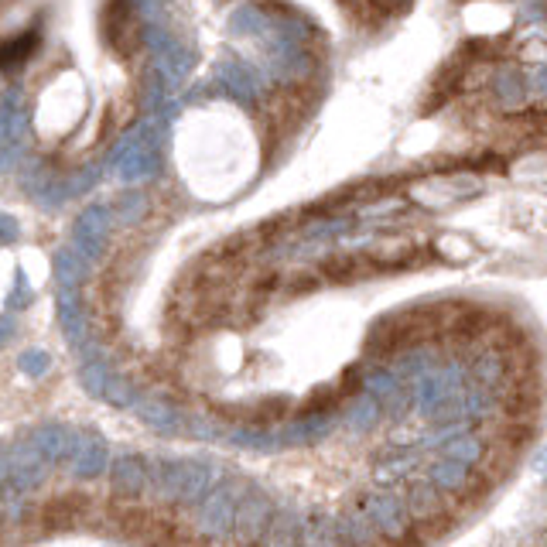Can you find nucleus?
Segmentation results:
<instances>
[{
	"label": "nucleus",
	"instance_id": "obj_3",
	"mask_svg": "<svg viewBox=\"0 0 547 547\" xmlns=\"http://www.w3.org/2000/svg\"><path fill=\"white\" fill-rule=\"evenodd\" d=\"M441 458H451V462L472 469L486 458V441L475 431H451L441 438Z\"/></svg>",
	"mask_w": 547,
	"mask_h": 547
},
{
	"label": "nucleus",
	"instance_id": "obj_7",
	"mask_svg": "<svg viewBox=\"0 0 547 547\" xmlns=\"http://www.w3.org/2000/svg\"><path fill=\"white\" fill-rule=\"evenodd\" d=\"M541 79H544V82H541V86H544V89H547V69H544V72H541Z\"/></svg>",
	"mask_w": 547,
	"mask_h": 547
},
{
	"label": "nucleus",
	"instance_id": "obj_2",
	"mask_svg": "<svg viewBox=\"0 0 547 547\" xmlns=\"http://www.w3.org/2000/svg\"><path fill=\"white\" fill-rule=\"evenodd\" d=\"M466 376H469L472 387H483V390H492V393H503L507 387V363H503V356L500 352H483V356H475L469 366H466Z\"/></svg>",
	"mask_w": 547,
	"mask_h": 547
},
{
	"label": "nucleus",
	"instance_id": "obj_6",
	"mask_svg": "<svg viewBox=\"0 0 547 547\" xmlns=\"http://www.w3.org/2000/svg\"><path fill=\"white\" fill-rule=\"evenodd\" d=\"M496 93H500L503 106H517V103H524V96H527V79L520 76L517 69H503L496 76Z\"/></svg>",
	"mask_w": 547,
	"mask_h": 547
},
{
	"label": "nucleus",
	"instance_id": "obj_1",
	"mask_svg": "<svg viewBox=\"0 0 547 547\" xmlns=\"http://www.w3.org/2000/svg\"><path fill=\"white\" fill-rule=\"evenodd\" d=\"M366 513H370L373 527L387 537H404L407 534V507L393 496H373L366 500Z\"/></svg>",
	"mask_w": 547,
	"mask_h": 547
},
{
	"label": "nucleus",
	"instance_id": "obj_4",
	"mask_svg": "<svg viewBox=\"0 0 547 547\" xmlns=\"http://www.w3.org/2000/svg\"><path fill=\"white\" fill-rule=\"evenodd\" d=\"M472 472L451 458H434L428 466V486H434L438 492H462L469 483Z\"/></svg>",
	"mask_w": 547,
	"mask_h": 547
},
{
	"label": "nucleus",
	"instance_id": "obj_5",
	"mask_svg": "<svg viewBox=\"0 0 547 547\" xmlns=\"http://www.w3.org/2000/svg\"><path fill=\"white\" fill-rule=\"evenodd\" d=\"M407 509L414 513V520H431L441 513V492L434 486H414L410 489V500H407Z\"/></svg>",
	"mask_w": 547,
	"mask_h": 547
}]
</instances>
